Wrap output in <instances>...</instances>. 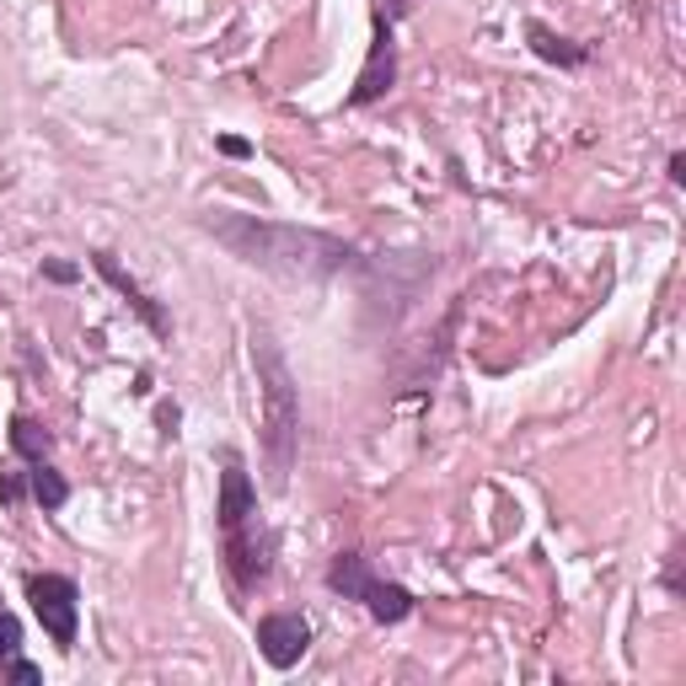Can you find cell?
Instances as JSON below:
<instances>
[{
    "label": "cell",
    "instance_id": "obj_2",
    "mask_svg": "<svg viewBox=\"0 0 686 686\" xmlns=\"http://www.w3.org/2000/svg\"><path fill=\"white\" fill-rule=\"evenodd\" d=\"M252 370H258V402H264V418H258L264 467H269V488L279 494L290 488V467L300 450V387L269 328H252Z\"/></svg>",
    "mask_w": 686,
    "mask_h": 686
},
{
    "label": "cell",
    "instance_id": "obj_6",
    "mask_svg": "<svg viewBox=\"0 0 686 686\" xmlns=\"http://www.w3.org/2000/svg\"><path fill=\"white\" fill-rule=\"evenodd\" d=\"M91 264H97V274H102V279H108V285H113V290H119V296L129 300L140 317H146V328L156 332V338H167V328H172V322H167V311H161V306H156V300L140 290V279H135V274L119 269V258H113V252H97Z\"/></svg>",
    "mask_w": 686,
    "mask_h": 686
},
{
    "label": "cell",
    "instance_id": "obj_14",
    "mask_svg": "<svg viewBox=\"0 0 686 686\" xmlns=\"http://www.w3.org/2000/svg\"><path fill=\"white\" fill-rule=\"evenodd\" d=\"M0 676H11V682H22V686H38V682H43V676H38V665H28L22 655L6 659V665H0Z\"/></svg>",
    "mask_w": 686,
    "mask_h": 686
},
{
    "label": "cell",
    "instance_id": "obj_11",
    "mask_svg": "<svg viewBox=\"0 0 686 686\" xmlns=\"http://www.w3.org/2000/svg\"><path fill=\"white\" fill-rule=\"evenodd\" d=\"M28 494L38 499L43 509H60L64 499H70V483L49 467V461H32V473H28Z\"/></svg>",
    "mask_w": 686,
    "mask_h": 686
},
{
    "label": "cell",
    "instance_id": "obj_15",
    "mask_svg": "<svg viewBox=\"0 0 686 686\" xmlns=\"http://www.w3.org/2000/svg\"><path fill=\"white\" fill-rule=\"evenodd\" d=\"M418 0H376V22H397V17H408Z\"/></svg>",
    "mask_w": 686,
    "mask_h": 686
},
{
    "label": "cell",
    "instance_id": "obj_19",
    "mask_svg": "<svg viewBox=\"0 0 686 686\" xmlns=\"http://www.w3.org/2000/svg\"><path fill=\"white\" fill-rule=\"evenodd\" d=\"M670 182H676V188H682V182H686V156H682V150L670 156Z\"/></svg>",
    "mask_w": 686,
    "mask_h": 686
},
{
    "label": "cell",
    "instance_id": "obj_4",
    "mask_svg": "<svg viewBox=\"0 0 686 686\" xmlns=\"http://www.w3.org/2000/svg\"><path fill=\"white\" fill-rule=\"evenodd\" d=\"M258 649H264V659H269L274 670H290L311 649V623L296 617V612H274V617L258 623Z\"/></svg>",
    "mask_w": 686,
    "mask_h": 686
},
{
    "label": "cell",
    "instance_id": "obj_8",
    "mask_svg": "<svg viewBox=\"0 0 686 686\" xmlns=\"http://www.w3.org/2000/svg\"><path fill=\"white\" fill-rule=\"evenodd\" d=\"M526 38H531V49H537L547 64H564V70H579V64L590 60V49L585 43H568V38H558L553 28H541V22H531L526 28Z\"/></svg>",
    "mask_w": 686,
    "mask_h": 686
},
{
    "label": "cell",
    "instance_id": "obj_10",
    "mask_svg": "<svg viewBox=\"0 0 686 686\" xmlns=\"http://www.w3.org/2000/svg\"><path fill=\"white\" fill-rule=\"evenodd\" d=\"M11 450L17 456H28V461H49V450H54V435L38 424V418L17 414L11 418Z\"/></svg>",
    "mask_w": 686,
    "mask_h": 686
},
{
    "label": "cell",
    "instance_id": "obj_16",
    "mask_svg": "<svg viewBox=\"0 0 686 686\" xmlns=\"http://www.w3.org/2000/svg\"><path fill=\"white\" fill-rule=\"evenodd\" d=\"M43 274H49L54 285H76V279H81V269H76V264H60V258H49V264H43Z\"/></svg>",
    "mask_w": 686,
    "mask_h": 686
},
{
    "label": "cell",
    "instance_id": "obj_1",
    "mask_svg": "<svg viewBox=\"0 0 686 686\" xmlns=\"http://www.w3.org/2000/svg\"><path fill=\"white\" fill-rule=\"evenodd\" d=\"M205 231L231 258H241L247 269H264L274 279H332L355 264L349 241L311 231V226H290V220H258V215H237V209H209Z\"/></svg>",
    "mask_w": 686,
    "mask_h": 686
},
{
    "label": "cell",
    "instance_id": "obj_17",
    "mask_svg": "<svg viewBox=\"0 0 686 686\" xmlns=\"http://www.w3.org/2000/svg\"><path fill=\"white\" fill-rule=\"evenodd\" d=\"M220 156H231V161H247V156H252V146H247L241 135H220Z\"/></svg>",
    "mask_w": 686,
    "mask_h": 686
},
{
    "label": "cell",
    "instance_id": "obj_5",
    "mask_svg": "<svg viewBox=\"0 0 686 686\" xmlns=\"http://www.w3.org/2000/svg\"><path fill=\"white\" fill-rule=\"evenodd\" d=\"M397 81V43H391V22H376V43H370V54H365V70H359L355 91H349V102L355 108H370V102H381Z\"/></svg>",
    "mask_w": 686,
    "mask_h": 686
},
{
    "label": "cell",
    "instance_id": "obj_18",
    "mask_svg": "<svg viewBox=\"0 0 686 686\" xmlns=\"http://www.w3.org/2000/svg\"><path fill=\"white\" fill-rule=\"evenodd\" d=\"M156 424H161V435H172V429H178V402H161V408H156Z\"/></svg>",
    "mask_w": 686,
    "mask_h": 686
},
{
    "label": "cell",
    "instance_id": "obj_12",
    "mask_svg": "<svg viewBox=\"0 0 686 686\" xmlns=\"http://www.w3.org/2000/svg\"><path fill=\"white\" fill-rule=\"evenodd\" d=\"M17 649H22V623L0 606V665H6V659H17Z\"/></svg>",
    "mask_w": 686,
    "mask_h": 686
},
{
    "label": "cell",
    "instance_id": "obj_7",
    "mask_svg": "<svg viewBox=\"0 0 686 686\" xmlns=\"http://www.w3.org/2000/svg\"><path fill=\"white\" fill-rule=\"evenodd\" d=\"M359 600H365V612H370L376 623H402V617L414 612V590H402V585H387V579H370Z\"/></svg>",
    "mask_w": 686,
    "mask_h": 686
},
{
    "label": "cell",
    "instance_id": "obj_13",
    "mask_svg": "<svg viewBox=\"0 0 686 686\" xmlns=\"http://www.w3.org/2000/svg\"><path fill=\"white\" fill-rule=\"evenodd\" d=\"M28 499V473H6L0 478V505H22Z\"/></svg>",
    "mask_w": 686,
    "mask_h": 686
},
{
    "label": "cell",
    "instance_id": "obj_3",
    "mask_svg": "<svg viewBox=\"0 0 686 686\" xmlns=\"http://www.w3.org/2000/svg\"><path fill=\"white\" fill-rule=\"evenodd\" d=\"M28 600H32V612H38V623H43V633H49L60 649H70V644H76V623H81V596H76V585H70L64 574H32Z\"/></svg>",
    "mask_w": 686,
    "mask_h": 686
},
{
    "label": "cell",
    "instance_id": "obj_9",
    "mask_svg": "<svg viewBox=\"0 0 686 686\" xmlns=\"http://www.w3.org/2000/svg\"><path fill=\"white\" fill-rule=\"evenodd\" d=\"M376 574H370V564L359 558V553H338L332 558V568H328V585L338 590V596H349V600H359L365 596V585H370Z\"/></svg>",
    "mask_w": 686,
    "mask_h": 686
}]
</instances>
